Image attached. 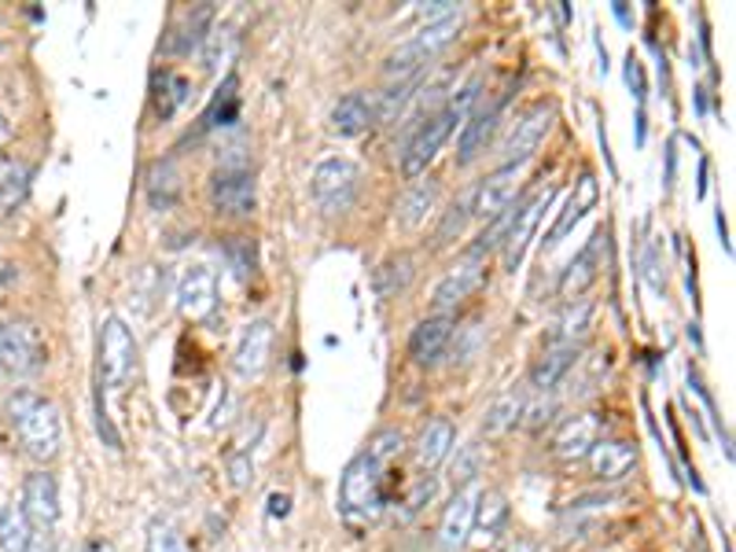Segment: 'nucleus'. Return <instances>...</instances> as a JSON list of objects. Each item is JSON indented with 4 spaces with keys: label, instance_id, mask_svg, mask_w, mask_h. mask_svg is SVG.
<instances>
[{
    "label": "nucleus",
    "instance_id": "obj_8",
    "mask_svg": "<svg viewBox=\"0 0 736 552\" xmlns=\"http://www.w3.org/2000/svg\"><path fill=\"white\" fill-rule=\"evenodd\" d=\"M482 280H487V258L482 254H471L465 251L457 258V265L442 276V284L435 287V317H449L454 309L465 302V298H471L482 287Z\"/></svg>",
    "mask_w": 736,
    "mask_h": 552
},
{
    "label": "nucleus",
    "instance_id": "obj_24",
    "mask_svg": "<svg viewBox=\"0 0 736 552\" xmlns=\"http://www.w3.org/2000/svg\"><path fill=\"white\" fill-rule=\"evenodd\" d=\"M578 353H582V347H545V353L534 361V369H531L534 391H545V394L556 391V386L567 380V372L575 369Z\"/></svg>",
    "mask_w": 736,
    "mask_h": 552
},
{
    "label": "nucleus",
    "instance_id": "obj_1",
    "mask_svg": "<svg viewBox=\"0 0 736 552\" xmlns=\"http://www.w3.org/2000/svg\"><path fill=\"white\" fill-rule=\"evenodd\" d=\"M8 420H12L19 442L34 460H56L63 446L60 408L38 391H15L8 397Z\"/></svg>",
    "mask_w": 736,
    "mask_h": 552
},
{
    "label": "nucleus",
    "instance_id": "obj_14",
    "mask_svg": "<svg viewBox=\"0 0 736 552\" xmlns=\"http://www.w3.org/2000/svg\"><path fill=\"white\" fill-rule=\"evenodd\" d=\"M273 339H277V331H273V320H266V317L250 320V325L239 331L233 369L244 375V380H255V375L266 372L269 353H273Z\"/></svg>",
    "mask_w": 736,
    "mask_h": 552
},
{
    "label": "nucleus",
    "instance_id": "obj_26",
    "mask_svg": "<svg viewBox=\"0 0 736 552\" xmlns=\"http://www.w3.org/2000/svg\"><path fill=\"white\" fill-rule=\"evenodd\" d=\"M454 446H457L454 424H449L446 416H438L420 431V438H416V460H420V468L431 471L449 457V453H454Z\"/></svg>",
    "mask_w": 736,
    "mask_h": 552
},
{
    "label": "nucleus",
    "instance_id": "obj_16",
    "mask_svg": "<svg viewBox=\"0 0 736 552\" xmlns=\"http://www.w3.org/2000/svg\"><path fill=\"white\" fill-rule=\"evenodd\" d=\"M604 435V420L597 413H578L567 416L553 435V457L559 460H582L586 453L597 446Z\"/></svg>",
    "mask_w": 736,
    "mask_h": 552
},
{
    "label": "nucleus",
    "instance_id": "obj_13",
    "mask_svg": "<svg viewBox=\"0 0 736 552\" xmlns=\"http://www.w3.org/2000/svg\"><path fill=\"white\" fill-rule=\"evenodd\" d=\"M255 177L244 166H222L211 181V203L217 214L228 217H247L255 210Z\"/></svg>",
    "mask_w": 736,
    "mask_h": 552
},
{
    "label": "nucleus",
    "instance_id": "obj_11",
    "mask_svg": "<svg viewBox=\"0 0 736 552\" xmlns=\"http://www.w3.org/2000/svg\"><path fill=\"white\" fill-rule=\"evenodd\" d=\"M553 118H556V107L553 104H534L531 110H523V118L515 121V129L509 132V140H504V162L501 166H523L531 155L537 151V144L548 137V129H553Z\"/></svg>",
    "mask_w": 736,
    "mask_h": 552
},
{
    "label": "nucleus",
    "instance_id": "obj_44",
    "mask_svg": "<svg viewBox=\"0 0 736 552\" xmlns=\"http://www.w3.org/2000/svg\"><path fill=\"white\" fill-rule=\"evenodd\" d=\"M641 265H644L648 284H652L655 291H663V284H666V280H663V276H659V269H663V262H659V240H655V236L644 243V262H641Z\"/></svg>",
    "mask_w": 736,
    "mask_h": 552
},
{
    "label": "nucleus",
    "instance_id": "obj_5",
    "mask_svg": "<svg viewBox=\"0 0 736 552\" xmlns=\"http://www.w3.org/2000/svg\"><path fill=\"white\" fill-rule=\"evenodd\" d=\"M137 375V339L122 317L100 325V358H96V386L122 394Z\"/></svg>",
    "mask_w": 736,
    "mask_h": 552
},
{
    "label": "nucleus",
    "instance_id": "obj_36",
    "mask_svg": "<svg viewBox=\"0 0 736 552\" xmlns=\"http://www.w3.org/2000/svg\"><path fill=\"white\" fill-rule=\"evenodd\" d=\"M200 49H203V71L217 74L228 60H233V52H236V33L228 30V26H217V30L206 33V41L200 44Z\"/></svg>",
    "mask_w": 736,
    "mask_h": 552
},
{
    "label": "nucleus",
    "instance_id": "obj_41",
    "mask_svg": "<svg viewBox=\"0 0 736 552\" xmlns=\"http://www.w3.org/2000/svg\"><path fill=\"white\" fill-rule=\"evenodd\" d=\"M435 490H438V482L431 479V475H427V479H420V482H416L413 490L402 497V508H398V523H409V519H413L416 512H424V508L431 505Z\"/></svg>",
    "mask_w": 736,
    "mask_h": 552
},
{
    "label": "nucleus",
    "instance_id": "obj_10",
    "mask_svg": "<svg viewBox=\"0 0 736 552\" xmlns=\"http://www.w3.org/2000/svg\"><path fill=\"white\" fill-rule=\"evenodd\" d=\"M19 512H23V519L30 523L34 534L49 538L60 523V482H56V475H49V471L26 475L23 508H19Z\"/></svg>",
    "mask_w": 736,
    "mask_h": 552
},
{
    "label": "nucleus",
    "instance_id": "obj_4",
    "mask_svg": "<svg viewBox=\"0 0 736 552\" xmlns=\"http://www.w3.org/2000/svg\"><path fill=\"white\" fill-rule=\"evenodd\" d=\"M460 26H465V8H460L457 15H449V19L427 22V26H420L409 41L398 44V49L387 55V74L409 77V74H416V71H427L435 55L446 52L449 44L460 38Z\"/></svg>",
    "mask_w": 736,
    "mask_h": 552
},
{
    "label": "nucleus",
    "instance_id": "obj_42",
    "mask_svg": "<svg viewBox=\"0 0 736 552\" xmlns=\"http://www.w3.org/2000/svg\"><path fill=\"white\" fill-rule=\"evenodd\" d=\"M689 386L692 391L700 394V402H703V408H707V416H711V424L718 427V435H722V449H725V457L733 460V446H729V431H725V424H722V416H718V405H714V397H711V391H707V383L700 380V372L692 369L689 364Z\"/></svg>",
    "mask_w": 736,
    "mask_h": 552
},
{
    "label": "nucleus",
    "instance_id": "obj_6",
    "mask_svg": "<svg viewBox=\"0 0 736 552\" xmlns=\"http://www.w3.org/2000/svg\"><path fill=\"white\" fill-rule=\"evenodd\" d=\"M361 170L350 159H324L313 170V199L324 214H346L358 199Z\"/></svg>",
    "mask_w": 736,
    "mask_h": 552
},
{
    "label": "nucleus",
    "instance_id": "obj_40",
    "mask_svg": "<svg viewBox=\"0 0 736 552\" xmlns=\"http://www.w3.org/2000/svg\"><path fill=\"white\" fill-rule=\"evenodd\" d=\"M402 446H405L402 431H398V427H383V431H376V435H372V442H369V449H365V453H369L372 460H380L383 468H387V464L402 453Z\"/></svg>",
    "mask_w": 736,
    "mask_h": 552
},
{
    "label": "nucleus",
    "instance_id": "obj_29",
    "mask_svg": "<svg viewBox=\"0 0 736 552\" xmlns=\"http://www.w3.org/2000/svg\"><path fill=\"white\" fill-rule=\"evenodd\" d=\"M372 118H376V107H372L361 93H346L332 107V129L343 132V137H358V132H365L372 126Z\"/></svg>",
    "mask_w": 736,
    "mask_h": 552
},
{
    "label": "nucleus",
    "instance_id": "obj_38",
    "mask_svg": "<svg viewBox=\"0 0 736 552\" xmlns=\"http://www.w3.org/2000/svg\"><path fill=\"white\" fill-rule=\"evenodd\" d=\"M225 262H228V269H233L239 280H247L250 273H255V265H258V247H255V240H247V236H228L225 240Z\"/></svg>",
    "mask_w": 736,
    "mask_h": 552
},
{
    "label": "nucleus",
    "instance_id": "obj_43",
    "mask_svg": "<svg viewBox=\"0 0 736 552\" xmlns=\"http://www.w3.org/2000/svg\"><path fill=\"white\" fill-rule=\"evenodd\" d=\"M145 552H184V549H181L178 530H173L170 523H162V519H156V523L148 527Z\"/></svg>",
    "mask_w": 736,
    "mask_h": 552
},
{
    "label": "nucleus",
    "instance_id": "obj_19",
    "mask_svg": "<svg viewBox=\"0 0 736 552\" xmlns=\"http://www.w3.org/2000/svg\"><path fill=\"white\" fill-rule=\"evenodd\" d=\"M501 115H504V96L498 99V104L471 110L465 129H460V144H457V162L460 166H471L482 151H487V144L493 140V132H498Z\"/></svg>",
    "mask_w": 736,
    "mask_h": 552
},
{
    "label": "nucleus",
    "instance_id": "obj_45",
    "mask_svg": "<svg viewBox=\"0 0 736 552\" xmlns=\"http://www.w3.org/2000/svg\"><path fill=\"white\" fill-rule=\"evenodd\" d=\"M626 85L633 88L637 99H644V71H641V60L630 52V60H626Z\"/></svg>",
    "mask_w": 736,
    "mask_h": 552
},
{
    "label": "nucleus",
    "instance_id": "obj_22",
    "mask_svg": "<svg viewBox=\"0 0 736 552\" xmlns=\"http://www.w3.org/2000/svg\"><path fill=\"white\" fill-rule=\"evenodd\" d=\"M454 317H427L413 328L409 336V358L416 364H435L446 353L449 339H454Z\"/></svg>",
    "mask_w": 736,
    "mask_h": 552
},
{
    "label": "nucleus",
    "instance_id": "obj_33",
    "mask_svg": "<svg viewBox=\"0 0 736 552\" xmlns=\"http://www.w3.org/2000/svg\"><path fill=\"white\" fill-rule=\"evenodd\" d=\"M504 523H509V501H504V493L482 490L479 505H476V523L471 527H479V534L487 541H493L504 530Z\"/></svg>",
    "mask_w": 736,
    "mask_h": 552
},
{
    "label": "nucleus",
    "instance_id": "obj_32",
    "mask_svg": "<svg viewBox=\"0 0 736 552\" xmlns=\"http://www.w3.org/2000/svg\"><path fill=\"white\" fill-rule=\"evenodd\" d=\"M413 273H416V262L409 258V254H394V258H387L376 273H372V287H376L380 298H394L398 291L409 287Z\"/></svg>",
    "mask_w": 736,
    "mask_h": 552
},
{
    "label": "nucleus",
    "instance_id": "obj_12",
    "mask_svg": "<svg viewBox=\"0 0 736 552\" xmlns=\"http://www.w3.org/2000/svg\"><path fill=\"white\" fill-rule=\"evenodd\" d=\"M520 177H523V166H498L493 173L482 177L479 188L471 192V217L493 221L498 214H504V210L515 203Z\"/></svg>",
    "mask_w": 736,
    "mask_h": 552
},
{
    "label": "nucleus",
    "instance_id": "obj_39",
    "mask_svg": "<svg viewBox=\"0 0 736 552\" xmlns=\"http://www.w3.org/2000/svg\"><path fill=\"white\" fill-rule=\"evenodd\" d=\"M468 217H471V195H468V199H460V203H454V206L446 210L442 229L435 232V247H446V243H454V240L460 236V232H465Z\"/></svg>",
    "mask_w": 736,
    "mask_h": 552
},
{
    "label": "nucleus",
    "instance_id": "obj_31",
    "mask_svg": "<svg viewBox=\"0 0 736 552\" xmlns=\"http://www.w3.org/2000/svg\"><path fill=\"white\" fill-rule=\"evenodd\" d=\"M435 199H438V181L427 177V181L413 184L409 192L402 195L398 210H394V221H398L402 229H420L424 217H427V210L435 206Z\"/></svg>",
    "mask_w": 736,
    "mask_h": 552
},
{
    "label": "nucleus",
    "instance_id": "obj_37",
    "mask_svg": "<svg viewBox=\"0 0 736 552\" xmlns=\"http://www.w3.org/2000/svg\"><path fill=\"white\" fill-rule=\"evenodd\" d=\"M236 77H225V85L217 88V96L211 99V107H206V115L200 121V129H211V126H228V121L236 118Z\"/></svg>",
    "mask_w": 736,
    "mask_h": 552
},
{
    "label": "nucleus",
    "instance_id": "obj_47",
    "mask_svg": "<svg viewBox=\"0 0 736 552\" xmlns=\"http://www.w3.org/2000/svg\"><path fill=\"white\" fill-rule=\"evenodd\" d=\"M288 505H291L288 493H273V497H269V512H273V516H288Z\"/></svg>",
    "mask_w": 736,
    "mask_h": 552
},
{
    "label": "nucleus",
    "instance_id": "obj_25",
    "mask_svg": "<svg viewBox=\"0 0 736 552\" xmlns=\"http://www.w3.org/2000/svg\"><path fill=\"white\" fill-rule=\"evenodd\" d=\"M593 203H597V177L593 173H582V181H578V188L570 192V199L564 203V210H559V217H556V225L548 229V236H545V243L553 247V243H559L567 236L570 229L578 225L582 217H586V210H593Z\"/></svg>",
    "mask_w": 736,
    "mask_h": 552
},
{
    "label": "nucleus",
    "instance_id": "obj_15",
    "mask_svg": "<svg viewBox=\"0 0 736 552\" xmlns=\"http://www.w3.org/2000/svg\"><path fill=\"white\" fill-rule=\"evenodd\" d=\"M553 188H542L534 199H526V203L515 210V221H512V229H509V236H504V269H520V262H523V254H526V243L534 240V229H537V221H542V210L553 203Z\"/></svg>",
    "mask_w": 736,
    "mask_h": 552
},
{
    "label": "nucleus",
    "instance_id": "obj_17",
    "mask_svg": "<svg viewBox=\"0 0 736 552\" xmlns=\"http://www.w3.org/2000/svg\"><path fill=\"white\" fill-rule=\"evenodd\" d=\"M178 306L184 317L192 320H203L214 314L217 306V273L211 265H189L181 276V287H178Z\"/></svg>",
    "mask_w": 736,
    "mask_h": 552
},
{
    "label": "nucleus",
    "instance_id": "obj_21",
    "mask_svg": "<svg viewBox=\"0 0 736 552\" xmlns=\"http://www.w3.org/2000/svg\"><path fill=\"white\" fill-rule=\"evenodd\" d=\"M211 22H214L211 4L189 8L181 15V22H173L170 33L162 38V52L167 55H192V49H200V44L206 41V33H211Z\"/></svg>",
    "mask_w": 736,
    "mask_h": 552
},
{
    "label": "nucleus",
    "instance_id": "obj_34",
    "mask_svg": "<svg viewBox=\"0 0 736 552\" xmlns=\"http://www.w3.org/2000/svg\"><path fill=\"white\" fill-rule=\"evenodd\" d=\"M523 394H504L498 397L490 408H487V420H482V431L487 435H504V431H512L515 424L523 420Z\"/></svg>",
    "mask_w": 736,
    "mask_h": 552
},
{
    "label": "nucleus",
    "instance_id": "obj_23",
    "mask_svg": "<svg viewBox=\"0 0 736 552\" xmlns=\"http://www.w3.org/2000/svg\"><path fill=\"white\" fill-rule=\"evenodd\" d=\"M589 325H593V302L589 298H575V302H567L564 314L556 317L545 347H582L589 336Z\"/></svg>",
    "mask_w": 736,
    "mask_h": 552
},
{
    "label": "nucleus",
    "instance_id": "obj_28",
    "mask_svg": "<svg viewBox=\"0 0 736 552\" xmlns=\"http://www.w3.org/2000/svg\"><path fill=\"white\" fill-rule=\"evenodd\" d=\"M30 166L23 159H12V155H4L0 159V214H12L15 206L26 203L30 195Z\"/></svg>",
    "mask_w": 736,
    "mask_h": 552
},
{
    "label": "nucleus",
    "instance_id": "obj_30",
    "mask_svg": "<svg viewBox=\"0 0 736 552\" xmlns=\"http://www.w3.org/2000/svg\"><path fill=\"white\" fill-rule=\"evenodd\" d=\"M189 93H192L189 77H181L173 71H159L156 77H151V104H156V115L162 121L178 115V107L189 99Z\"/></svg>",
    "mask_w": 736,
    "mask_h": 552
},
{
    "label": "nucleus",
    "instance_id": "obj_46",
    "mask_svg": "<svg viewBox=\"0 0 736 552\" xmlns=\"http://www.w3.org/2000/svg\"><path fill=\"white\" fill-rule=\"evenodd\" d=\"M250 471H255V464H250L247 453H236V457L228 460V475H233L236 486H247V482H250Z\"/></svg>",
    "mask_w": 736,
    "mask_h": 552
},
{
    "label": "nucleus",
    "instance_id": "obj_49",
    "mask_svg": "<svg viewBox=\"0 0 736 552\" xmlns=\"http://www.w3.org/2000/svg\"><path fill=\"white\" fill-rule=\"evenodd\" d=\"M89 552H115L111 545H104V541H96V545H89Z\"/></svg>",
    "mask_w": 736,
    "mask_h": 552
},
{
    "label": "nucleus",
    "instance_id": "obj_9",
    "mask_svg": "<svg viewBox=\"0 0 736 552\" xmlns=\"http://www.w3.org/2000/svg\"><path fill=\"white\" fill-rule=\"evenodd\" d=\"M608 240H611V229L600 225V229L589 236L586 247H582L575 258H570L564 276H559V295H564L567 302H575V298H582L593 284H597L604 262H608Z\"/></svg>",
    "mask_w": 736,
    "mask_h": 552
},
{
    "label": "nucleus",
    "instance_id": "obj_7",
    "mask_svg": "<svg viewBox=\"0 0 736 552\" xmlns=\"http://www.w3.org/2000/svg\"><path fill=\"white\" fill-rule=\"evenodd\" d=\"M41 364H45V339L34 325H26V320L0 325V372L34 375Z\"/></svg>",
    "mask_w": 736,
    "mask_h": 552
},
{
    "label": "nucleus",
    "instance_id": "obj_20",
    "mask_svg": "<svg viewBox=\"0 0 736 552\" xmlns=\"http://www.w3.org/2000/svg\"><path fill=\"white\" fill-rule=\"evenodd\" d=\"M479 486L476 482H468V486H460V490L454 493V501H449V508H446V516H442V549L446 552H457L460 545L468 541V534H471V523H476V505H479Z\"/></svg>",
    "mask_w": 736,
    "mask_h": 552
},
{
    "label": "nucleus",
    "instance_id": "obj_2",
    "mask_svg": "<svg viewBox=\"0 0 736 552\" xmlns=\"http://www.w3.org/2000/svg\"><path fill=\"white\" fill-rule=\"evenodd\" d=\"M387 493H383V464L372 460L369 453H358L346 464L343 479H339V512H343L346 527L369 530L383 516Z\"/></svg>",
    "mask_w": 736,
    "mask_h": 552
},
{
    "label": "nucleus",
    "instance_id": "obj_27",
    "mask_svg": "<svg viewBox=\"0 0 736 552\" xmlns=\"http://www.w3.org/2000/svg\"><path fill=\"white\" fill-rule=\"evenodd\" d=\"M145 192H148V203L156 210H170L173 203H178V199H181V170H178V162H173V159L151 162Z\"/></svg>",
    "mask_w": 736,
    "mask_h": 552
},
{
    "label": "nucleus",
    "instance_id": "obj_3",
    "mask_svg": "<svg viewBox=\"0 0 736 552\" xmlns=\"http://www.w3.org/2000/svg\"><path fill=\"white\" fill-rule=\"evenodd\" d=\"M479 99V82H471L457 99H449L442 110H435L431 118L420 121V129L413 132L409 148L402 151V173L405 177H420L427 173V166L435 162V155L442 151V144L449 140V132L457 129V121L468 118L471 104Z\"/></svg>",
    "mask_w": 736,
    "mask_h": 552
},
{
    "label": "nucleus",
    "instance_id": "obj_48",
    "mask_svg": "<svg viewBox=\"0 0 736 552\" xmlns=\"http://www.w3.org/2000/svg\"><path fill=\"white\" fill-rule=\"evenodd\" d=\"M8 137H12V126H8V118L0 115V144H4Z\"/></svg>",
    "mask_w": 736,
    "mask_h": 552
},
{
    "label": "nucleus",
    "instance_id": "obj_18",
    "mask_svg": "<svg viewBox=\"0 0 736 552\" xmlns=\"http://www.w3.org/2000/svg\"><path fill=\"white\" fill-rule=\"evenodd\" d=\"M586 460L597 482H622L626 475L637 468V446L626 438H600L597 446L586 453Z\"/></svg>",
    "mask_w": 736,
    "mask_h": 552
},
{
    "label": "nucleus",
    "instance_id": "obj_35",
    "mask_svg": "<svg viewBox=\"0 0 736 552\" xmlns=\"http://www.w3.org/2000/svg\"><path fill=\"white\" fill-rule=\"evenodd\" d=\"M34 541V530L23 519L19 508H0V549L4 552H26Z\"/></svg>",
    "mask_w": 736,
    "mask_h": 552
}]
</instances>
